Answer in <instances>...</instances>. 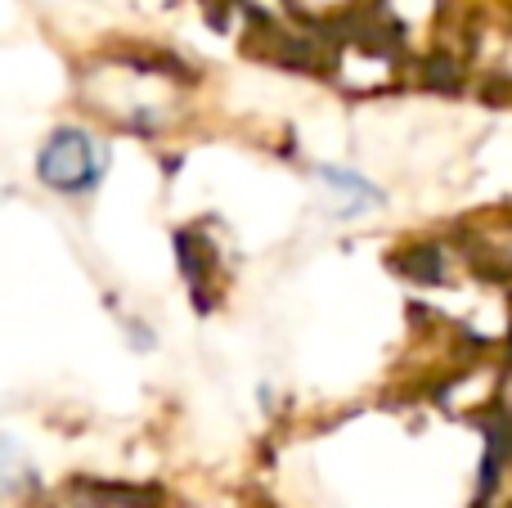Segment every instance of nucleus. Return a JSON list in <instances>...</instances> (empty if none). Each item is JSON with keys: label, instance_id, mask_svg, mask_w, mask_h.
<instances>
[{"label": "nucleus", "instance_id": "f257e3e1", "mask_svg": "<svg viewBox=\"0 0 512 508\" xmlns=\"http://www.w3.org/2000/svg\"><path fill=\"white\" fill-rule=\"evenodd\" d=\"M108 171V144L99 135H90L86 126H59V131L45 140V149L36 153V176L45 189L54 194H95L99 180Z\"/></svg>", "mask_w": 512, "mask_h": 508}, {"label": "nucleus", "instance_id": "7ed1b4c3", "mask_svg": "<svg viewBox=\"0 0 512 508\" xmlns=\"http://www.w3.org/2000/svg\"><path fill=\"white\" fill-rule=\"evenodd\" d=\"M495 401H499V410H504L508 419H512V360H508L504 369H499V392H495Z\"/></svg>", "mask_w": 512, "mask_h": 508}, {"label": "nucleus", "instance_id": "f03ea898", "mask_svg": "<svg viewBox=\"0 0 512 508\" xmlns=\"http://www.w3.org/2000/svg\"><path fill=\"white\" fill-rule=\"evenodd\" d=\"M310 176H315L319 194H324L342 216H351V221H355V216L382 212V207L391 203L387 189H382L378 180L364 176L360 167H346V162H315V167H310Z\"/></svg>", "mask_w": 512, "mask_h": 508}]
</instances>
